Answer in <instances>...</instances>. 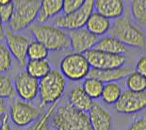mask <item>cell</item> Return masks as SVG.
<instances>
[{
	"label": "cell",
	"instance_id": "6da1fadb",
	"mask_svg": "<svg viewBox=\"0 0 146 130\" xmlns=\"http://www.w3.org/2000/svg\"><path fill=\"white\" fill-rule=\"evenodd\" d=\"M35 40L42 45L48 51H60L71 48V42L67 32L53 25L33 23L29 27Z\"/></svg>",
	"mask_w": 146,
	"mask_h": 130
},
{
	"label": "cell",
	"instance_id": "7a4b0ae2",
	"mask_svg": "<svg viewBox=\"0 0 146 130\" xmlns=\"http://www.w3.org/2000/svg\"><path fill=\"white\" fill-rule=\"evenodd\" d=\"M52 115L56 130H92L89 114L76 109L69 103L60 106Z\"/></svg>",
	"mask_w": 146,
	"mask_h": 130
},
{
	"label": "cell",
	"instance_id": "3957f363",
	"mask_svg": "<svg viewBox=\"0 0 146 130\" xmlns=\"http://www.w3.org/2000/svg\"><path fill=\"white\" fill-rule=\"evenodd\" d=\"M108 34L118 39L126 47L144 48L146 46V35L138 26L133 24L127 16L114 20L108 32Z\"/></svg>",
	"mask_w": 146,
	"mask_h": 130
},
{
	"label": "cell",
	"instance_id": "277c9868",
	"mask_svg": "<svg viewBox=\"0 0 146 130\" xmlns=\"http://www.w3.org/2000/svg\"><path fill=\"white\" fill-rule=\"evenodd\" d=\"M66 88V79L58 69L50 72L39 80V95L41 107L49 104H56L62 97Z\"/></svg>",
	"mask_w": 146,
	"mask_h": 130
},
{
	"label": "cell",
	"instance_id": "5b68a950",
	"mask_svg": "<svg viewBox=\"0 0 146 130\" xmlns=\"http://www.w3.org/2000/svg\"><path fill=\"white\" fill-rule=\"evenodd\" d=\"M40 0H16L13 1V13L9 26L12 32H19L34 23L38 15Z\"/></svg>",
	"mask_w": 146,
	"mask_h": 130
},
{
	"label": "cell",
	"instance_id": "8992f818",
	"mask_svg": "<svg viewBox=\"0 0 146 130\" xmlns=\"http://www.w3.org/2000/svg\"><path fill=\"white\" fill-rule=\"evenodd\" d=\"M94 10V0H86L78 10L68 14H61L53 20V26L64 30L81 29L86 26L90 15Z\"/></svg>",
	"mask_w": 146,
	"mask_h": 130
},
{
	"label": "cell",
	"instance_id": "52a82bcc",
	"mask_svg": "<svg viewBox=\"0 0 146 130\" xmlns=\"http://www.w3.org/2000/svg\"><path fill=\"white\" fill-rule=\"evenodd\" d=\"M9 115L17 126H27L37 122L43 115L42 107L23 100H15L11 104Z\"/></svg>",
	"mask_w": 146,
	"mask_h": 130
},
{
	"label": "cell",
	"instance_id": "ba28073f",
	"mask_svg": "<svg viewBox=\"0 0 146 130\" xmlns=\"http://www.w3.org/2000/svg\"><path fill=\"white\" fill-rule=\"evenodd\" d=\"M60 72L65 78L72 81H80L87 78L91 67L82 53H69L61 59Z\"/></svg>",
	"mask_w": 146,
	"mask_h": 130
},
{
	"label": "cell",
	"instance_id": "9c48e42d",
	"mask_svg": "<svg viewBox=\"0 0 146 130\" xmlns=\"http://www.w3.org/2000/svg\"><path fill=\"white\" fill-rule=\"evenodd\" d=\"M91 69H110L123 67L126 62L125 55L111 54L92 48L83 53Z\"/></svg>",
	"mask_w": 146,
	"mask_h": 130
},
{
	"label": "cell",
	"instance_id": "30bf717a",
	"mask_svg": "<svg viewBox=\"0 0 146 130\" xmlns=\"http://www.w3.org/2000/svg\"><path fill=\"white\" fill-rule=\"evenodd\" d=\"M120 114H136L146 108V91L133 92L128 89L123 90L119 100L114 104Z\"/></svg>",
	"mask_w": 146,
	"mask_h": 130
},
{
	"label": "cell",
	"instance_id": "8fae6325",
	"mask_svg": "<svg viewBox=\"0 0 146 130\" xmlns=\"http://www.w3.org/2000/svg\"><path fill=\"white\" fill-rule=\"evenodd\" d=\"M5 39L7 47L15 59L21 66L27 64V51L30 45V39L21 33L12 32L11 30H5Z\"/></svg>",
	"mask_w": 146,
	"mask_h": 130
},
{
	"label": "cell",
	"instance_id": "7c38bea8",
	"mask_svg": "<svg viewBox=\"0 0 146 130\" xmlns=\"http://www.w3.org/2000/svg\"><path fill=\"white\" fill-rule=\"evenodd\" d=\"M69 35L71 48L76 53H85L90 49L94 48L100 37L92 34L85 27L81 29L67 30Z\"/></svg>",
	"mask_w": 146,
	"mask_h": 130
},
{
	"label": "cell",
	"instance_id": "4fadbf2b",
	"mask_svg": "<svg viewBox=\"0 0 146 130\" xmlns=\"http://www.w3.org/2000/svg\"><path fill=\"white\" fill-rule=\"evenodd\" d=\"M14 88L21 100L31 102L39 94V80L29 75L27 71H23L15 79Z\"/></svg>",
	"mask_w": 146,
	"mask_h": 130
},
{
	"label": "cell",
	"instance_id": "5bb4252c",
	"mask_svg": "<svg viewBox=\"0 0 146 130\" xmlns=\"http://www.w3.org/2000/svg\"><path fill=\"white\" fill-rule=\"evenodd\" d=\"M88 114L92 130H110L112 127V117L101 104L94 103Z\"/></svg>",
	"mask_w": 146,
	"mask_h": 130
},
{
	"label": "cell",
	"instance_id": "9a60e30c",
	"mask_svg": "<svg viewBox=\"0 0 146 130\" xmlns=\"http://www.w3.org/2000/svg\"><path fill=\"white\" fill-rule=\"evenodd\" d=\"M95 11L108 19H117L122 17L125 11V4L122 0H96Z\"/></svg>",
	"mask_w": 146,
	"mask_h": 130
},
{
	"label": "cell",
	"instance_id": "2e32d148",
	"mask_svg": "<svg viewBox=\"0 0 146 130\" xmlns=\"http://www.w3.org/2000/svg\"><path fill=\"white\" fill-rule=\"evenodd\" d=\"M133 71V69L129 67H121L117 69H91L88 73L90 78H95L102 81L103 83H110V82H116L118 80H121L125 77L128 76Z\"/></svg>",
	"mask_w": 146,
	"mask_h": 130
},
{
	"label": "cell",
	"instance_id": "e0dca14e",
	"mask_svg": "<svg viewBox=\"0 0 146 130\" xmlns=\"http://www.w3.org/2000/svg\"><path fill=\"white\" fill-rule=\"evenodd\" d=\"M69 104L81 112L89 113L94 106V102L86 93L82 86H76L69 93Z\"/></svg>",
	"mask_w": 146,
	"mask_h": 130
},
{
	"label": "cell",
	"instance_id": "ac0fdd59",
	"mask_svg": "<svg viewBox=\"0 0 146 130\" xmlns=\"http://www.w3.org/2000/svg\"><path fill=\"white\" fill-rule=\"evenodd\" d=\"M63 0H42L40 6L36 23L44 24L62 11Z\"/></svg>",
	"mask_w": 146,
	"mask_h": 130
},
{
	"label": "cell",
	"instance_id": "d6986e66",
	"mask_svg": "<svg viewBox=\"0 0 146 130\" xmlns=\"http://www.w3.org/2000/svg\"><path fill=\"white\" fill-rule=\"evenodd\" d=\"M110 20L106 18L103 15L98 13L97 11H94V12L90 15L88 21L86 23L85 28L92 34L100 37L108 33L110 28Z\"/></svg>",
	"mask_w": 146,
	"mask_h": 130
},
{
	"label": "cell",
	"instance_id": "ffe728a7",
	"mask_svg": "<svg viewBox=\"0 0 146 130\" xmlns=\"http://www.w3.org/2000/svg\"><path fill=\"white\" fill-rule=\"evenodd\" d=\"M94 48L104 52H108V53L118 55H125L128 51V48L125 45H123L118 39L110 35L104 36L99 39Z\"/></svg>",
	"mask_w": 146,
	"mask_h": 130
},
{
	"label": "cell",
	"instance_id": "44dd1931",
	"mask_svg": "<svg viewBox=\"0 0 146 130\" xmlns=\"http://www.w3.org/2000/svg\"><path fill=\"white\" fill-rule=\"evenodd\" d=\"M51 70V66L47 59L29 60L26 64V71L36 79H42Z\"/></svg>",
	"mask_w": 146,
	"mask_h": 130
},
{
	"label": "cell",
	"instance_id": "7402d4cb",
	"mask_svg": "<svg viewBox=\"0 0 146 130\" xmlns=\"http://www.w3.org/2000/svg\"><path fill=\"white\" fill-rule=\"evenodd\" d=\"M123 93L122 86L118 82H110L106 83L104 86L103 92H102L101 98L107 104H115L119 100L121 95Z\"/></svg>",
	"mask_w": 146,
	"mask_h": 130
},
{
	"label": "cell",
	"instance_id": "603a6c76",
	"mask_svg": "<svg viewBox=\"0 0 146 130\" xmlns=\"http://www.w3.org/2000/svg\"><path fill=\"white\" fill-rule=\"evenodd\" d=\"M105 83L95 78H87L84 79V82L82 84V88L85 90V92L91 97L92 100L98 99L101 97L102 92H103Z\"/></svg>",
	"mask_w": 146,
	"mask_h": 130
},
{
	"label": "cell",
	"instance_id": "cb8c5ba5",
	"mask_svg": "<svg viewBox=\"0 0 146 130\" xmlns=\"http://www.w3.org/2000/svg\"><path fill=\"white\" fill-rule=\"evenodd\" d=\"M130 8L135 22L139 26H146V0H133Z\"/></svg>",
	"mask_w": 146,
	"mask_h": 130
},
{
	"label": "cell",
	"instance_id": "d4e9b609",
	"mask_svg": "<svg viewBox=\"0 0 146 130\" xmlns=\"http://www.w3.org/2000/svg\"><path fill=\"white\" fill-rule=\"evenodd\" d=\"M127 89L133 92L146 91V78L136 71H132L126 77Z\"/></svg>",
	"mask_w": 146,
	"mask_h": 130
},
{
	"label": "cell",
	"instance_id": "484cf974",
	"mask_svg": "<svg viewBox=\"0 0 146 130\" xmlns=\"http://www.w3.org/2000/svg\"><path fill=\"white\" fill-rule=\"evenodd\" d=\"M49 54V51L45 48L44 45L36 40L31 41L29 51H27V57L29 60H42L46 59Z\"/></svg>",
	"mask_w": 146,
	"mask_h": 130
},
{
	"label": "cell",
	"instance_id": "4316f807",
	"mask_svg": "<svg viewBox=\"0 0 146 130\" xmlns=\"http://www.w3.org/2000/svg\"><path fill=\"white\" fill-rule=\"evenodd\" d=\"M16 94L13 83L9 74L0 73V98L10 99Z\"/></svg>",
	"mask_w": 146,
	"mask_h": 130
},
{
	"label": "cell",
	"instance_id": "83f0119b",
	"mask_svg": "<svg viewBox=\"0 0 146 130\" xmlns=\"http://www.w3.org/2000/svg\"><path fill=\"white\" fill-rule=\"evenodd\" d=\"M12 55L8 47L0 41V73L7 72L11 67Z\"/></svg>",
	"mask_w": 146,
	"mask_h": 130
},
{
	"label": "cell",
	"instance_id": "f1b7e54d",
	"mask_svg": "<svg viewBox=\"0 0 146 130\" xmlns=\"http://www.w3.org/2000/svg\"><path fill=\"white\" fill-rule=\"evenodd\" d=\"M13 1L0 0V16L3 24H9L13 13Z\"/></svg>",
	"mask_w": 146,
	"mask_h": 130
},
{
	"label": "cell",
	"instance_id": "f546056e",
	"mask_svg": "<svg viewBox=\"0 0 146 130\" xmlns=\"http://www.w3.org/2000/svg\"><path fill=\"white\" fill-rule=\"evenodd\" d=\"M83 0H63V7L62 11L63 14H68L71 12L76 11V10L81 7L83 5Z\"/></svg>",
	"mask_w": 146,
	"mask_h": 130
},
{
	"label": "cell",
	"instance_id": "4dcf8cb0",
	"mask_svg": "<svg viewBox=\"0 0 146 130\" xmlns=\"http://www.w3.org/2000/svg\"><path fill=\"white\" fill-rule=\"evenodd\" d=\"M126 130H146V115L141 116L133 121Z\"/></svg>",
	"mask_w": 146,
	"mask_h": 130
},
{
	"label": "cell",
	"instance_id": "1f68e13d",
	"mask_svg": "<svg viewBox=\"0 0 146 130\" xmlns=\"http://www.w3.org/2000/svg\"><path fill=\"white\" fill-rule=\"evenodd\" d=\"M135 71L146 78V54L139 58L135 66Z\"/></svg>",
	"mask_w": 146,
	"mask_h": 130
},
{
	"label": "cell",
	"instance_id": "d6a6232c",
	"mask_svg": "<svg viewBox=\"0 0 146 130\" xmlns=\"http://www.w3.org/2000/svg\"><path fill=\"white\" fill-rule=\"evenodd\" d=\"M9 114V107L7 104V101L6 99L0 98V122L4 117Z\"/></svg>",
	"mask_w": 146,
	"mask_h": 130
},
{
	"label": "cell",
	"instance_id": "836d02e7",
	"mask_svg": "<svg viewBox=\"0 0 146 130\" xmlns=\"http://www.w3.org/2000/svg\"><path fill=\"white\" fill-rule=\"evenodd\" d=\"M0 130H11V127L9 123V114H7L1 121V126H0Z\"/></svg>",
	"mask_w": 146,
	"mask_h": 130
},
{
	"label": "cell",
	"instance_id": "e575fe53",
	"mask_svg": "<svg viewBox=\"0 0 146 130\" xmlns=\"http://www.w3.org/2000/svg\"><path fill=\"white\" fill-rule=\"evenodd\" d=\"M3 25L4 24H3L1 16H0V41H2V40L5 38V30H4Z\"/></svg>",
	"mask_w": 146,
	"mask_h": 130
},
{
	"label": "cell",
	"instance_id": "d590c367",
	"mask_svg": "<svg viewBox=\"0 0 146 130\" xmlns=\"http://www.w3.org/2000/svg\"><path fill=\"white\" fill-rule=\"evenodd\" d=\"M0 126H1V122H0Z\"/></svg>",
	"mask_w": 146,
	"mask_h": 130
},
{
	"label": "cell",
	"instance_id": "8d00e7d4",
	"mask_svg": "<svg viewBox=\"0 0 146 130\" xmlns=\"http://www.w3.org/2000/svg\"><path fill=\"white\" fill-rule=\"evenodd\" d=\"M36 123H37V122H36ZM35 128H36V127H35Z\"/></svg>",
	"mask_w": 146,
	"mask_h": 130
},
{
	"label": "cell",
	"instance_id": "74e56055",
	"mask_svg": "<svg viewBox=\"0 0 146 130\" xmlns=\"http://www.w3.org/2000/svg\"><path fill=\"white\" fill-rule=\"evenodd\" d=\"M55 130H56V129H55Z\"/></svg>",
	"mask_w": 146,
	"mask_h": 130
}]
</instances>
